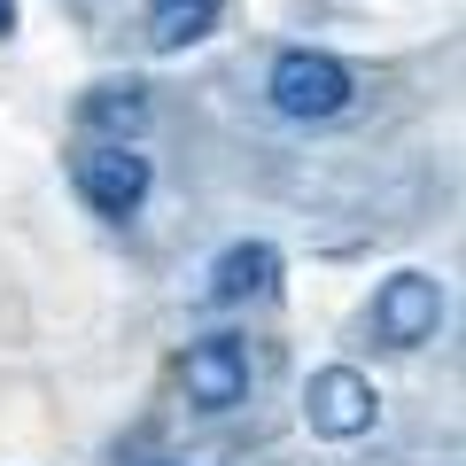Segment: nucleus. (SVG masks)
<instances>
[{
  "instance_id": "f257e3e1",
  "label": "nucleus",
  "mask_w": 466,
  "mask_h": 466,
  "mask_svg": "<svg viewBox=\"0 0 466 466\" xmlns=\"http://www.w3.org/2000/svg\"><path fill=\"white\" fill-rule=\"evenodd\" d=\"M265 94H272V109L296 116V125H334V116L358 101V78H350V63L327 55V47H288V55H272Z\"/></svg>"
},
{
  "instance_id": "f03ea898",
  "label": "nucleus",
  "mask_w": 466,
  "mask_h": 466,
  "mask_svg": "<svg viewBox=\"0 0 466 466\" xmlns=\"http://www.w3.org/2000/svg\"><path fill=\"white\" fill-rule=\"evenodd\" d=\"M70 187H78L86 210H101V218H133L140 202H148L156 171H148V156H140L133 140H86V148L70 156Z\"/></svg>"
},
{
  "instance_id": "7ed1b4c3",
  "label": "nucleus",
  "mask_w": 466,
  "mask_h": 466,
  "mask_svg": "<svg viewBox=\"0 0 466 466\" xmlns=\"http://www.w3.org/2000/svg\"><path fill=\"white\" fill-rule=\"evenodd\" d=\"M373 412H381V397H373V381L358 366H319L311 381H303V420H311V435H327V443L366 435Z\"/></svg>"
},
{
  "instance_id": "20e7f679",
  "label": "nucleus",
  "mask_w": 466,
  "mask_h": 466,
  "mask_svg": "<svg viewBox=\"0 0 466 466\" xmlns=\"http://www.w3.org/2000/svg\"><path fill=\"white\" fill-rule=\"evenodd\" d=\"M435 327H443V280H435V272H397V280H381V296H373V334H381L389 350H420Z\"/></svg>"
},
{
  "instance_id": "39448f33",
  "label": "nucleus",
  "mask_w": 466,
  "mask_h": 466,
  "mask_svg": "<svg viewBox=\"0 0 466 466\" xmlns=\"http://www.w3.org/2000/svg\"><path fill=\"white\" fill-rule=\"evenodd\" d=\"M179 381H187V404H202V412H233V404L249 397V350L233 342V334H202V342H187Z\"/></svg>"
},
{
  "instance_id": "423d86ee",
  "label": "nucleus",
  "mask_w": 466,
  "mask_h": 466,
  "mask_svg": "<svg viewBox=\"0 0 466 466\" xmlns=\"http://www.w3.org/2000/svg\"><path fill=\"white\" fill-rule=\"evenodd\" d=\"M78 125H86L94 140H133L140 125H148V86H140V78H101V86H86Z\"/></svg>"
},
{
  "instance_id": "0eeeda50",
  "label": "nucleus",
  "mask_w": 466,
  "mask_h": 466,
  "mask_svg": "<svg viewBox=\"0 0 466 466\" xmlns=\"http://www.w3.org/2000/svg\"><path fill=\"white\" fill-rule=\"evenodd\" d=\"M280 280V249L272 241H233L226 257L210 265V303H249Z\"/></svg>"
},
{
  "instance_id": "6e6552de",
  "label": "nucleus",
  "mask_w": 466,
  "mask_h": 466,
  "mask_svg": "<svg viewBox=\"0 0 466 466\" xmlns=\"http://www.w3.org/2000/svg\"><path fill=\"white\" fill-rule=\"evenodd\" d=\"M210 32H218V0H148V47L156 55H179Z\"/></svg>"
},
{
  "instance_id": "1a4fd4ad",
  "label": "nucleus",
  "mask_w": 466,
  "mask_h": 466,
  "mask_svg": "<svg viewBox=\"0 0 466 466\" xmlns=\"http://www.w3.org/2000/svg\"><path fill=\"white\" fill-rule=\"evenodd\" d=\"M16 32V0H0V39Z\"/></svg>"
}]
</instances>
